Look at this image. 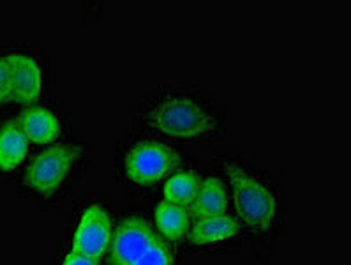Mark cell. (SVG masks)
<instances>
[{"mask_svg": "<svg viewBox=\"0 0 351 265\" xmlns=\"http://www.w3.org/2000/svg\"><path fill=\"white\" fill-rule=\"evenodd\" d=\"M110 262L113 265H173V255L147 221L128 218L113 233Z\"/></svg>", "mask_w": 351, "mask_h": 265, "instance_id": "cell-1", "label": "cell"}, {"mask_svg": "<svg viewBox=\"0 0 351 265\" xmlns=\"http://www.w3.org/2000/svg\"><path fill=\"white\" fill-rule=\"evenodd\" d=\"M228 175L233 187L237 214L242 223L258 232L269 228L277 209V200L272 191L237 165L228 166Z\"/></svg>", "mask_w": 351, "mask_h": 265, "instance_id": "cell-2", "label": "cell"}, {"mask_svg": "<svg viewBox=\"0 0 351 265\" xmlns=\"http://www.w3.org/2000/svg\"><path fill=\"white\" fill-rule=\"evenodd\" d=\"M149 122L165 135L196 138L215 128V119L199 104L186 97H169L149 112Z\"/></svg>", "mask_w": 351, "mask_h": 265, "instance_id": "cell-3", "label": "cell"}, {"mask_svg": "<svg viewBox=\"0 0 351 265\" xmlns=\"http://www.w3.org/2000/svg\"><path fill=\"white\" fill-rule=\"evenodd\" d=\"M180 165L177 150L161 141H141L125 159V174L136 184H156Z\"/></svg>", "mask_w": 351, "mask_h": 265, "instance_id": "cell-4", "label": "cell"}, {"mask_svg": "<svg viewBox=\"0 0 351 265\" xmlns=\"http://www.w3.org/2000/svg\"><path fill=\"white\" fill-rule=\"evenodd\" d=\"M80 156L78 147L55 146L39 154L25 174L27 186L41 195H51L60 187Z\"/></svg>", "mask_w": 351, "mask_h": 265, "instance_id": "cell-5", "label": "cell"}, {"mask_svg": "<svg viewBox=\"0 0 351 265\" xmlns=\"http://www.w3.org/2000/svg\"><path fill=\"white\" fill-rule=\"evenodd\" d=\"M112 242V220L103 205H90L83 212L75 232L73 251L99 260Z\"/></svg>", "mask_w": 351, "mask_h": 265, "instance_id": "cell-6", "label": "cell"}, {"mask_svg": "<svg viewBox=\"0 0 351 265\" xmlns=\"http://www.w3.org/2000/svg\"><path fill=\"white\" fill-rule=\"evenodd\" d=\"M13 66V101L30 104L38 100L43 91V75L39 64L23 54L9 55Z\"/></svg>", "mask_w": 351, "mask_h": 265, "instance_id": "cell-7", "label": "cell"}, {"mask_svg": "<svg viewBox=\"0 0 351 265\" xmlns=\"http://www.w3.org/2000/svg\"><path fill=\"white\" fill-rule=\"evenodd\" d=\"M18 126L25 132L27 140L34 143H50L60 132V122L57 117L43 106L27 108L20 115Z\"/></svg>", "mask_w": 351, "mask_h": 265, "instance_id": "cell-8", "label": "cell"}, {"mask_svg": "<svg viewBox=\"0 0 351 265\" xmlns=\"http://www.w3.org/2000/svg\"><path fill=\"white\" fill-rule=\"evenodd\" d=\"M228 209L226 189L219 178H203L196 191L195 200L191 202V214L202 220L208 216H221Z\"/></svg>", "mask_w": 351, "mask_h": 265, "instance_id": "cell-9", "label": "cell"}, {"mask_svg": "<svg viewBox=\"0 0 351 265\" xmlns=\"http://www.w3.org/2000/svg\"><path fill=\"white\" fill-rule=\"evenodd\" d=\"M240 230V224L237 220H233L232 216L221 214V216H208V218H202L195 228L191 230V242L195 244L205 246L214 244V242H221V240L232 239L237 235Z\"/></svg>", "mask_w": 351, "mask_h": 265, "instance_id": "cell-10", "label": "cell"}, {"mask_svg": "<svg viewBox=\"0 0 351 265\" xmlns=\"http://www.w3.org/2000/svg\"><path fill=\"white\" fill-rule=\"evenodd\" d=\"M29 152V140L18 122H8L0 131V170H14Z\"/></svg>", "mask_w": 351, "mask_h": 265, "instance_id": "cell-11", "label": "cell"}, {"mask_svg": "<svg viewBox=\"0 0 351 265\" xmlns=\"http://www.w3.org/2000/svg\"><path fill=\"white\" fill-rule=\"evenodd\" d=\"M156 224L165 239L180 240L189 230L191 214L182 205H175L169 202H161L156 209Z\"/></svg>", "mask_w": 351, "mask_h": 265, "instance_id": "cell-12", "label": "cell"}, {"mask_svg": "<svg viewBox=\"0 0 351 265\" xmlns=\"http://www.w3.org/2000/svg\"><path fill=\"white\" fill-rule=\"evenodd\" d=\"M199 183L202 181H199V177L195 172H180V174H175L165 184L166 202L186 207L187 203L195 200Z\"/></svg>", "mask_w": 351, "mask_h": 265, "instance_id": "cell-13", "label": "cell"}, {"mask_svg": "<svg viewBox=\"0 0 351 265\" xmlns=\"http://www.w3.org/2000/svg\"><path fill=\"white\" fill-rule=\"evenodd\" d=\"M13 101V66L8 57H0V103Z\"/></svg>", "mask_w": 351, "mask_h": 265, "instance_id": "cell-14", "label": "cell"}, {"mask_svg": "<svg viewBox=\"0 0 351 265\" xmlns=\"http://www.w3.org/2000/svg\"><path fill=\"white\" fill-rule=\"evenodd\" d=\"M62 265H97V260H92V258L85 257V255L71 251L66 257V260H64Z\"/></svg>", "mask_w": 351, "mask_h": 265, "instance_id": "cell-15", "label": "cell"}]
</instances>
